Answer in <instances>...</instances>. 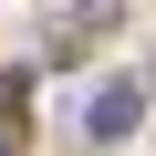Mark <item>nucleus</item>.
I'll use <instances>...</instances> for the list:
<instances>
[{"label":"nucleus","mask_w":156,"mask_h":156,"mask_svg":"<svg viewBox=\"0 0 156 156\" xmlns=\"http://www.w3.org/2000/svg\"><path fill=\"white\" fill-rule=\"evenodd\" d=\"M0 156H11V125H0Z\"/></svg>","instance_id":"obj_2"},{"label":"nucleus","mask_w":156,"mask_h":156,"mask_svg":"<svg viewBox=\"0 0 156 156\" xmlns=\"http://www.w3.org/2000/svg\"><path fill=\"white\" fill-rule=\"evenodd\" d=\"M135 115H146V83H135V73H115V83H94V104H83V135L115 146V135H135Z\"/></svg>","instance_id":"obj_1"}]
</instances>
